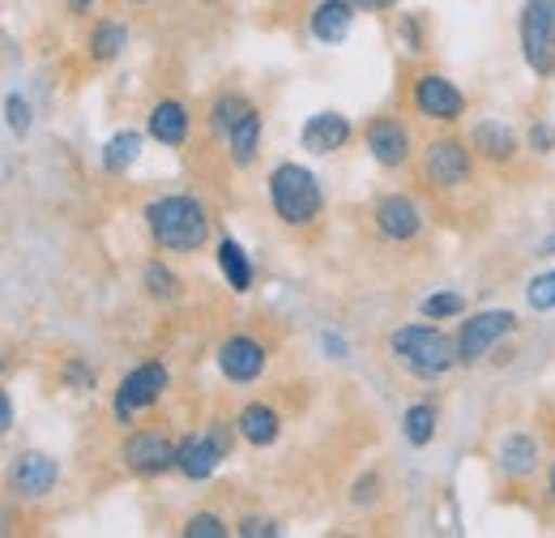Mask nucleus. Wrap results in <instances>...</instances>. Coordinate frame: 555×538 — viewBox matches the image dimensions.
<instances>
[{
    "mask_svg": "<svg viewBox=\"0 0 555 538\" xmlns=\"http://www.w3.org/2000/svg\"><path fill=\"white\" fill-rule=\"evenodd\" d=\"M145 129H150V137L158 145H184V137H189V107L176 103V99H163V103L150 107Z\"/></svg>",
    "mask_w": 555,
    "mask_h": 538,
    "instance_id": "obj_17",
    "label": "nucleus"
},
{
    "mask_svg": "<svg viewBox=\"0 0 555 538\" xmlns=\"http://www.w3.org/2000/svg\"><path fill=\"white\" fill-rule=\"evenodd\" d=\"M347 141H350V120L343 112H317V116H308V125H304V150L334 154Z\"/></svg>",
    "mask_w": 555,
    "mask_h": 538,
    "instance_id": "obj_16",
    "label": "nucleus"
},
{
    "mask_svg": "<svg viewBox=\"0 0 555 538\" xmlns=\"http://www.w3.org/2000/svg\"><path fill=\"white\" fill-rule=\"evenodd\" d=\"M372 218H376V231L385 235V240H415L418 227H423V214H418V205L406 197V193H393V197H385V202L372 209Z\"/></svg>",
    "mask_w": 555,
    "mask_h": 538,
    "instance_id": "obj_12",
    "label": "nucleus"
},
{
    "mask_svg": "<svg viewBox=\"0 0 555 538\" xmlns=\"http://www.w3.org/2000/svg\"><path fill=\"white\" fill-rule=\"evenodd\" d=\"M530 145H534V154H552L555 150V125L539 120V125L530 129Z\"/></svg>",
    "mask_w": 555,
    "mask_h": 538,
    "instance_id": "obj_33",
    "label": "nucleus"
},
{
    "mask_svg": "<svg viewBox=\"0 0 555 538\" xmlns=\"http://www.w3.org/2000/svg\"><path fill=\"white\" fill-rule=\"evenodd\" d=\"M163 394H167V368H163V363H141V368H133V372L120 381L112 410H116L120 423H129L138 410L154 406Z\"/></svg>",
    "mask_w": 555,
    "mask_h": 538,
    "instance_id": "obj_8",
    "label": "nucleus"
},
{
    "mask_svg": "<svg viewBox=\"0 0 555 538\" xmlns=\"http://www.w3.org/2000/svg\"><path fill=\"white\" fill-rule=\"evenodd\" d=\"M4 116H9V129H13L17 137L30 133V103H22L17 94L4 99Z\"/></svg>",
    "mask_w": 555,
    "mask_h": 538,
    "instance_id": "obj_31",
    "label": "nucleus"
},
{
    "mask_svg": "<svg viewBox=\"0 0 555 538\" xmlns=\"http://www.w3.org/2000/svg\"><path fill=\"white\" fill-rule=\"evenodd\" d=\"M398 30H402V43H406V52H411V56H418V52H423V35H418L415 17H402V26H398Z\"/></svg>",
    "mask_w": 555,
    "mask_h": 538,
    "instance_id": "obj_35",
    "label": "nucleus"
},
{
    "mask_svg": "<svg viewBox=\"0 0 555 538\" xmlns=\"http://www.w3.org/2000/svg\"><path fill=\"white\" fill-rule=\"evenodd\" d=\"M145 291H150L154 299H176V295H180V278L163 266V261H150V266H145Z\"/></svg>",
    "mask_w": 555,
    "mask_h": 538,
    "instance_id": "obj_28",
    "label": "nucleus"
},
{
    "mask_svg": "<svg viewBox=\"0 0 555 538\" xmlns=\"http://www.w3.org/2000/svg\"><path fill=\"white\" fill-rule=\"evenodd\" d=\"M495 458H500V471L504 474L526 478V474H534V466H539V440H534L530 432H508V436L500 440Z\"/></svg>",
    "mask_w": 555,
    "mask_h": 538,
    "instance_id": "obj_19",
    "label": "nucleus"
},
{
    "mask_svg": "<svg viewBox=\"0 0 555 538\" xmlns=\"http://www.w3.org/2000/svg\"><path fill=\"white\" fill-rule=\"evenodd\" d=\"M521 56L539 77L555 73V0H526L521 4Z\"/></svg>",
    "mask_w": 555,
    "mask_h": 538,
    "instance_id": "obj_4",
    "label": "nucleus"
},
{
    "mask_svg": "<svg viewBox=\"0 0 555 538\" xmlns=\"http://www.w3.org/2000/svg\"><path fill=\"white\" fill-rule=\"evenodd\" d=\"M235 535L244 538H257V535H278V526L270 522V517H244L240 526H235Z\"/></svg>",
    "mask_w": 555,
    "mask_h": 538,
    "instance_id": "obj_34",
    "label": "nucleus"
},
{
    "mask_svg": "<svg viewBox=\"0 0 555 538\" xmlns=\"http://www.w3.org/2000/svg\"><path fill=\"white\" fill-rule=\"evenodd\" d=\"M266 346L257 342V337H227L222 346H218V372L227 376V381H235V385H248V381H257L261 372H266Z\"/></svg>",
    "mask_w": 555,
    "mask_h": 538,
    "instance_id": "obj_10",
    "label": "nucleus"
},
{
    "mask_svg": "<svg viewBox=\"0 0 555 538\" xmlns=\"http://www.w3.org/2000/svg\"><path fill=\"white\" fill-rule=\"evenodd\" d=\"M354 4L350 0H317L312 4V13H308V30H312V39L317 43H343L350 35V22H354Z\"/></svg>",
    "mask_w": 555,
    "mask_h": 538,
    "instance_id": "obj_14",
    "label": "nucleus"
},
{
    "mask_svg": "<svg viewBox=\"0 0 555 538\" xmlns=\"http://www.w3.org/2000/svg\"><path fill=\"white\" fill-rule=\"evenodd\" d=\"M235 432H240V436H244L253 449H266V445H274V440H278L282 419H278L274 406L253 402V406H244V410L235 414Z\"/></svg>",
    "mask_w": 555,
    "mask_h": 538,
    "instance_id": "obj_18",
    "label": "nucleus"
},
{
    "mask_svg": "<svg viewBox=\"0 0 555 538\" xmlns=\"http://www.w3.org/2000/svg\"><path fill=\"white\" fill-rule=\"evenodd\" d=\"M470 150H479L491 163H508L517 154V137H513L508 125H500V120H479L475 133H470Z\"/></svg>",
    "mask_w": 555,
    "mask_h": 538,
    "instance_id": "obj_20",
    "label": "nucleus"
},
{
    "mask_svg": "<svg viewBox=\"0 0 555 538\" xmlns=\"http://www.w3.org/2000/svg\"><path fill=\"white\" fill-rule=\"evenodd\" d=\"M65 385L77 389V394H81V389H94V372H90L81 359H69V363H65Z\"/></svg>",
    "mask_w": 555,
    "mask_h": 538,
    "instance_id": "obj_32",
    "label": "nucleus"
},
{
    "mask_svg": "<svg viewBox=\"0 0 555 538\" xmlns=\"http://www.w3.org/2000/svg\"><path fill=\"white\" fill-rule=\"evenodd\" d=\"M176 449H180V445H171V436H163V432H133V436L125 440L120 458H125L129 471L163 474L176 466Z\"/></svg>",
    "mask_w": 555,
    "mask_h": 538,
    "instance_id": "obj_9",
    "label": "nucleus"
},
{
    "mask_svg": "<svg viewBox=\"0 0 555 538\" xmlns=\"http://www.w3.org/2000/svg\"><path fill=\"white\" fill-rule=\"evenodd\" d=\"M321 342H325V350H334V359H343V350H347V342H343V337H338V334H325Z\"/></svg>",
    "mask_w": 555,
    "mask_h": 538,
    "instance_id": "obj_39",
    "label": "nucleus"
},
{
    "mask_svg": "<svg viewBox=\"0 0 555 538\" xmlns=\"http://www.w3.org/2000/svg\"><path fill=\"white\" fill-rule=\"evenodd\" d=\"M248 107H253L248 99H240V94H222V99L209 107V129H214V133L227 141V133L235 129V120H240Z\"/></svg>",
    "mask_w": 555,
    "mask_h": 538,
    "instance_id": "obj_26",
    "label": "nucleus"
},
{
    "mask_svg": "<svg viewBox=\"0 0 555 538\" xmlns=\"http://www.w3.org/2000/svg\"><path fill=\"white\" fill-rule=\"evenodd\" d=\"M411 103H415V112L423 120H440V125H453L466 112V94L444 73H418Z\"/></svg>",
    "mask_w": 555,
    "mask_h": 538,
    "instance_id": "obj_6",
    "label": "nucleus"
},
{
    "mask_svg": "<svg viewBox=\"0 0 555 538\" xmlns=\"http://www.w3.org/2000/svg\"><path fill=\"white\" fill-rule=\"evenodd\" d=\"M227 453L218 449V440L202 432V436H189V440H180V449H176V471L184 474V478H193V483H202L209 474L218 471V462H222Z\"/></svg>",
    "mask_w": 555,
    "mask_h": 538,
    "instance_id": "obj_15",
    "label": "nucleus"
},
{
    "mask_svg": "<svg viewBox=\"0 0 555 538\" xmlns=\"http://www.w3.org/2000/svg\"><path fill=\"white\" fill-rule=\"evenodd\" d=\"M218 269H222L227 286H231L235 295L253 291V261H248V253H244L235 240H218Z\"/></svg>",
    "mask_w": 555,
    "mask_h": 538,
    "instance_id": "obj_22",
    "label": "nucleus"
},
{
    "mask_svg": "<svg viewBox=\"0 0 555 538\" xmlns=\"http://www.w3.org/2000/svg\"><path fill=\"white\" fill-rule=\"evenodd\" d=\"M138 154H141V133L125 129V133H116L103 145V167H107L112 176H125V171L138 163Z\"/></svg>",
    "mask_w": 555,
    "mask_h": 538,
    "instance_id": "obj_23",
    "label": "nucleus"
},
{
    "mask_svg": "<svg viewBox=\"0 0 555 538\" xmlns=\"http://www.w3.org/2000/svg\"><path fill=\"white\" fill-rule=\"evenodd\" d=\"M534 253H539V257H552V253H555V235H547V240H543Z\"/></svg>",
    "mask_w": 555,
    "mask_h": 538,
    "instance_id": "obj_41",
    "label": "nucleus"
},
{
    "mask_svg": "<svg viewBox=\"0 0 555 538\" xmlns=\"http://www.w3.org/2000/svg\"><path fill=\"white\" fill-rule=\"evenodd\" d=\"M354 9H363V13H380V9H393L398 0H350Z\"/></svg>",
    "mask_w": 555,
    "mask_h": 538,
    "instance_id": "obj_37",
    "label": "nucleus"
},
{
    "mask_svg": "<svg viewBox=\"0 0 555 538\" xmlns=\"http://www.w3.org/2000/svg\"><path fill=\"white\" fill-rule=\"evenodd\" d=\"M209 436L218 440V449H222V453H231V427H227V423H214V427H209Z\"/></svg>",
    "mask_w": 555,
    "mask_h": 538,
    "instance_id": "obj_36",
    "label": "nucleus"
},
{
    "mask_svg": "<svg viewBox=\"0 0 555 538\" xmlns=\"http://www.w3.org/2000/svg\"><path fill=\"white\" fill-rule=\"evenodd\" d=\"M367 150L380 167H406L411 163V129L393 116L367 125Z\"/></svg>",
    "mask_w": 555,
    "mask_h": 538,
    "instance_id": "obj_11",
    "label": "nucleus"
},
{
    "mask_svg": "<svg viewBox=\"0 0 555 538\" xmlns=\"http://www.w3.org/2000/svg\"><path fill=\"white\" fill-rule=\"evenodd\" d=\"M227 150H231L235 167H248V163L257 158V150H261V112H257V107H248V112L235 120V129L227 133Z\"/></svg>",
    "mask_w": 555,
    "mask_h": 538,
    "instance_id": "obj_21",
    "label": "nucleus"
},
{
    "mask_svg": "<svg viewBox=\"0 0 555 538\" xmlns=\"http://www.w3.org/2000/svg\"><path fill=\"white\" fill-rule=\"evenodd\" d=\"M418 312H423L427 321H449V317H462V312H466V299L453 295V291H440V295H427V299L418 304Z\"/></svg>",
    "mask_w": 555,
    "mask_h": 538,
    "instance_id": "obj_27",
    "label": "nucleus"
},
{
    "mask_svg": "<svg viewBox=\"0 0 555 538\" xmlns=\"http://www.w3.org/2000/svg\"><path fill=\"white\" fill-rule=\"evenodd\" d=\"M513 325H517V317L513 312H504V308H487V312H475V317H466L462 321V330H457V359L470 368V363H479L491 355V346L500 342L504 334H513Z\"/></svg>",
    "mask_w": 555,
    "mask_h": 538,
    "instance_id": "obj_5",
    "label": "nucleus"
},
{
    "mask_svg": "<svg viewBox=\"0 0 555 538\" xmlns=\"http://www.w3.org/2000/svg\"><path fill=\"white\" fill-rule=\"evenodd\" d=\"M145 227H150L154 244L171 248V253H197L209 240L206 205L197 202V197H184V193L154 197V202L145 205Z\"/></svg>",
    "mask_w": 555,
    "mask_h": 538,
    "instance_id": "obj_1",
    "label": "nucleus"
},
{
    "mask_svg": "<svg viewBox=\"0 0 555 538\" xmlns=\"http://www.w3.org/2000/svg\"><path fill=\"white\" fill-rule=\"evenodd\" d=\"M56 478H61L56 458H48V453H39V449L17 453V462H13V487H17L22 496H48V491L56 487Z\"/></svg>",
    "mask_w": 555,
    "mask_h": 538,
    "instance_id": "obj_13",
    "label": "nucleus"
},
{
    "mask_svg": "<svg viewBox=\"0 0 555 538\" xmlns=\"http://www.w3.org/2000/svg\"><path fill=\"white\" fill-rule=\"evenodd\" d=\"M402 432H406V440L423 449V445H431V436H436V410L427 402H415L406 410V419H402Z\"/></svg>",
    "mask_w": 555,
    "mask_h": 538,
    "instance_id": "obj_25",
    "label": "nucleus"
},
{
    "mask_svg": "<svg viewBox=\"0 0 555 538\" xmlns=\"http://www.w3.org/2000/svg\"><path fill=\"white\" fill-rule=\"evenodd\" d=\"M552 500H555V466H552Z\"/></svg>",
    "mask_w": 555,
    "mask_h": 538,
    "instance_id": "obj_42",
    "label": "nucleus"
},
{
    "mask_svg": "<svg viewBox=\"0 0 555 538\" xmlns=\"http://www.w3.org/2000/svg\"><path fill=\"white\" fill-rule=\"evenodd\" d=\"M184 538H227V522L218 513H193L184 522Z\"/></svg>",
    "mask_w": 555,
    "mask_h": 538,
    "instance_id": "obj_30",
    "label": "nucleus"
},
{
    "mask_svg": "<svg viewBox=\"0 0 555 538\" xmlns=\"http://www.w3.org/2000/svg\"><path fill=\"white\" fill-rule=\"evenodd\" d=\"M270 205L286 227H308L321 214V184L299 163H278L270 171Z\"/></svg>",
    "mask_w": 555,
    "mask_h": 538,
    "instance_id": "obj_3",
    "label": "nucleus"
},
{
    "mask_svg": "<svg viewBox=\"0 0 555 538\" xmlns=\"http://www.w3.org/2000/svg\"><path fill=\"white\" fill-rule=\"evenodd\" d=\"M65 4H69V13H73V17H86V13L94 9V0H65Z\"/></svg>",
    "mask_w": 555,
    "mask_h": 538,
    "instance_id": "obj_40",
    "label": "nucleus"
},
{
    "mask_svg": "<svg viewBox=\"0 0 555 538\" xmlns=\"http://www.w3.org/2000/svg\"><path fill=\"white\" fill-rule=\"evenodd\" d=\"M389 350L402 368H411L415 376L431 381V376H444L457 359V342H449V334H440L436 325H402L389 334Z\"/></svg>",
    "mask_w": 555,
    "mask_h": 538,
    "instance_id": "obj_2",
    "label": "nucleus"
},
{
    "mask_svg": "<svg viewBox=\"0 0 555 538\" xmlns=\"http://www.w3.org/2000/svg\"><path fill=\"white\" fill-rule=\"evenodd\" d=\"M125 43H129V30L120 22H99L90 30V56L94 61H116L125 52Z\"/></svg>",
    "mask_w": 555,
    "mask_h": 538,
    "instance_id": "obj_24",
    "label": "nucleus"
},
{
    "mask_svg": "<svg viewBox=\"0 0 555 538\" xmlns=\"http://www.w3.org/2000/svg\"><path fill=\"white\" fill-rule=\"evenodd\" d=\"M470 167H475V158H470L466 141H457V137H440L423 150V176L436 189H462L470 180Z\"/></svg>",
    "mask_w": 555,
    "mask_h": 538,
    "instance_id": "obj_7",
    "label": "nucleus"
},
{
    "mask_svg": "<svg viewBox=\"0 0 555 538\" xmlns=\"http://www.w3.org/2000/svg\"><path fill=\"white\" fill-rule=\"evenodd\" d=\"M526 299H530V308H534V312H552L555 308V269L539 273V278H530Z\"/></svg>",
    "mask_w": 555,
    "mask_h": 538,
    "instance_id": "obj_29",
    "label": "nucleus"
},
{
    "mask_svg": "<svg viewBox=\"0 0 555 538\" xmlns=\"http://www.w3.org/2000/svg\"><path fill=\"white\" fill-rule=\"evenodd\" d=\"M133 4H145V0H133Z\"/></svg>",
    "mask_w": 555,
    "mask_h": 538,
    "instance_id": "obj_43",
    "label": "nucleus"
},
{
    "mask_svg": "<svg viewBox=\"0 0 555 538\" xmlns=\"http://www.w3.org/2000/svg\"><path fill=\"white\" fill-rule=\"evenodd\" d=\"M13 427V402H9V394H0V432H9Z\"/></svg>",
    "mask_w": 555,
    "mask_h": 538,
    "instance_id": "obj_38",
    "label": "nucleus"
}]
</instances>
